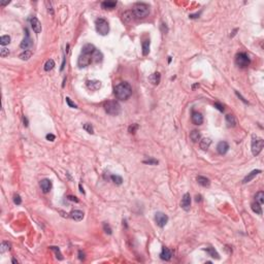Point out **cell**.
Returning a JSON list of instances; mask_svg holds the SVG:
<instances>
[{
  "instance_id": "cell-20",
  "label": "cell",
  "mask_w": 264,
  "mask_h": 264,
  "mask_svg": "<svg viewBox=\"0 0 264 264\" xmlns=\"http://www.w3.org/2000/svg\"><path fill=\"white\" fill-rule=\"evenodd\" d=\"M134 18L135 17H134V14L132 11H127L123 14V21H124L125 23H130V22L133 21Z\"/></svg>"
},
{
  "instance_id": "cell-31",
  "label": "cell",
  "mask_w": 264,
  "mask_h": 264,
  "mask_svg": "<svg viewBox=\"0 0 264 264\" xmlns=\"http://www.w3.org/2000/svg\"><path fill=\"white\" fill-rule=\"evenodd\" d=\"M150 52V40H144L142 42V54L144 56H147Z\"/></svg>"
},
{
  "instance_id": "cell-41",
  "label": "cell",
  "mask_w": 264,
  "mask_h": 264,
  "mask_svg": "<svg viewBox=\"0 0 264 264\" xmlns=\"http://www.w3.org/2000/svg\"><path fill=\"white\" fill-rule=\"evenodd\" d=\"M66 102H67V104L70 106V107H72V108H78V105H76L75 103H73V102H72L71 100H70V98H69V97H66Z\"/></svg>"
},
{
  "instance_id": "cell-14",
  "label": "cell",
  "mask_w": 264,
  "mask_h": 264,
  "mask_svg": "<svg viewBox=\"0 0 264 264\" xmlns=\"http://www.w3.org/2000/svg\"><path fill=\"white\" fill-rule=\"evenodd\" d=\"M70 218L76 222H80L84 219V213L82 211H78V209H75V211H72L70 213Z\"/></svg>"
},
{
  "instance_id": "cell-3",
  "label": "cell",
  "mask_w": 264,
  "mask_h": 264,
  "mask_svg": "<svg viewBox=\"0 0 264 264\" xmlns=\"http://www.w3.org/2000/svg\"><path fill=\"white\" fill-rule=\"evenodd\" d=\"M103 107L104 110L110 116H118L121 112V105L117 101H114V100L104 102Z\"/></svg>"
},
{
  "instance_id": "cell-29",
  "label": "cell",
  "mask_w": 264,
  "mask_h": 264,
  "mask_svg": "<svg viewBox=\"0 0 264 264\" xmlns=\"http://www.w3.org/2000/svg\"><path fill=\"white\" fill-rule=\"evenodd\" d=\"M251 207L252 209H253L254 213H256L257 215H262V207H261V204H259L258 202H254L251 204Z\"/></svg>"
},
{
  "instance_id": "cell-27",
  "label": "cell",
  "mask_w": 264,
  "mask_h": 264,
  "mask_svg": "<svg viewBox=\"0 0 264 264\" xmlns=\"http://www.w3.org/2000/svg\"><path fill=\"white\" fill-rule=\"evenodd\" d=\"M226 123L228 127H235L236 126V120H235L234 116L232 115H227L226 116Z\"/></svg>"
},
{
  "instance_id": "cell-2",
  "label": "cell",
  "mask_w": 264,
  "mask_h": 264,
  "mask_svg": "<svg viewBox=\"0 0 264 264\" xmlns=\"http://www.w3.org/2000/svg\"><path fill=\"white\" fill-rule=\"evenodd\" d=\"M136 19H144L150 14V6L146 3H136L132 9Z\"/></svg>"
},
{
  "instance_id": "cell-33",
  "label": "cell",
  "mask_w": 264,
  "mask_h": 264,
  "mask_svg": "<svg viewBox=\"0 0 264 264\" xmlns=\"http://www.w3.org/2000/svg\"><path fill=\"white\" fill-rule=\"evenodd\" d=\"M255 199H256V202H258L259 204H263V202H264V193H263V191H259V192L255 195Z\"/></svg>"
},
{
  "instance_id": "cell-49",
  "label": "cell",
  "mask_w": 264,
  "mask_h": 264,
  "mask_svg": "<svg viewBox=\"0 0 264 264\" xmlns=\"http://www.w3.org/2000/svg\"><path fill=\"white\" fill-rule=\"evenodd\" d=\"M195 200H196L197 202H198V201H201V196H200V195H197V196H196V199H195Z\"/></svg>"
},
{
  "instance_id": "cell-30",
  "label": "cell",
  "mask_w": 264,
  "mask_h": 264,
  "mask_svg": "<svg viewBox=\"0 0 264 264\" xmlns=\"http://www.w3.org/2000/svg\"><path fill=\"white\" fill-rule=\"evenodd\" d=\"M32 56V52L29 51V50H27V51H24L23 53L20 54V59L21 60H24V61H27V60H29L30 58H31Z\"/></svg>"
},
{
  "instance_id": "cell-44",
  "label": "cell",
  "mask_w": 264,
  "mask_h": 264,
  "mask_svg": "<svg viewBox=\"0 0 264 264\" xmlns=\"http://www.w3.org/2000/svg\"><path fill=\"white\" fill-rule=\"evenodd\" d=\"M137 128H138V125L137 124H133L132 126L129 127V132H130V133H134Z\"/></svg>"
},
{
  "instance_id": "cell-51",
  "label": "cell",
  "mask_w": 264,
  "mask_h": 264,
  "mask_svg": "<svg viewBox=\"0 0 264 264\" xmlns=\"http://www.w3.org/2000/svg\"><path fill=\"white\" fill-rule=\"evenodd\" d=\"M80 192L84 193V194H85V191H84V189L82 188V185H80Z\"/></svg>"
},
{
  "instance_id": "cell-8",
  "label": "cell",
  "mask_w": 264,
  "mask_h": 264,
  "mask_svg": "<svg viewBox=\"0 0 264 264\" xmlns=\"http://www.w3.org/2000/svg\"><path fill=\"white\" fill-rule=\"evenodd\" d=\"M155 221H156L157 225H158L159 227H164L165 225L167 224V222H168V217H167V215H165L164 213L158 211V213H156V215H155Z\"/></svg>"
},
{
  "instance_id": "cell-35",
  "label": "cell",
  "mask_w": 264,
  "mask_h": 264,
  "mask_svg": "<svg viewBox=\"0 0 264 264\" xmlns=\"http://www.w3.org/2000/svg\"><path fill=\"white\" fill-rule=\"evenodd\" d=\"M110 179H112V182H114L115 184H117V185H121V184H122V182H123L122 176H120V175H115V174H112V176H110Z\"/></svg>"
},
{
  "instance_id": "cell-45",
  "label": "cell",
  "mask_w": 264,
  "mask_h": 264,
  "mask_svg": "<svg viewBox=\"0 0 264 264\" xmlns=\"http://www.w3.org/2000/svg\"><path fill=\"white\" fill-rule=\"evenodd\" d=\"M215 107L217 108V110H219L220 112H224V107H223L222 104L219 103V102H216V103H215Z\"/></svg>"
},
{
  "instance_id": "cell-43",
  "label": "cell",
  "mask_w": 264,
  "mask_h": 264,
  "mask_svg": "<svg viewBox=\"0 0 264 264\" xmlns=\"http://www.w3.org/2000/svg\"><path fill=\"white\" fill-rule=\"evenodd\" d=\"M103 229H104V231H105L106 233H108V234H112V229H110V225H108V224L104 223V224H103Z\"/></svg>"
},
{
  "instance_id": "cell-22",
  "label": "cell",
  "mask_w": 264,
  "mask_h": 264,
  "mask_svg": "<svg viewBox=\"0 0 264 264\" xmlns=\"http://www.w3.org/2000/svg\"><path fill=\"white\" fill-rule=\"evenodd\" d=\"M211 144V140L209 139V138H203V139H201L200 142H199V147H200L201 150L206 151L207 149L209 148Z\"/></svg>"
},
{
  "instance_id": "cell-24",
  "label": "cell",
  "mask_w": 264,
  "mask_h": 264,
  "mask_svg": "<svg viewBox=\"0 0 264 264\" xmlns=\"http://www.w3.org/2000/svg\"><path fill=\"white\" fill-rule=\"evenodd\" d=\"M117 6L116 1H103L101 3V7L103 9H114Z\"/></svg>"
},
{
  "instance_id": "cell-5",
  "label": "cell",
  "mask_w": 264,
  "mask_h": 264,
  "mask_svg": "<svg viewBox=\"0 0 264 264\" xmlns=\"http://www.w3.org/2000/svg\"><path fill=\"white\" fill-rule=\"evenodd\" d=\"M264 147V140L262 138H259L257 136L253 135L252 138V153L254 156H257L261 153L262 149Z\"/></svg>"
},
{
  "instance_id": "cell-9",
  "label": "cell",
  "mask_w": 264,
  "mask_h": 264,
  "mask_svg": "<svg viewBox=\"0 0 264 264\" xmlns=\"http://www.w3.org/2000/svg\"><path fill=\"white\" fill-rule=\"evenodd\" d=\"M32 45H33L32 39L30 38L29 33H28V30H26V37L24 38L23 41L21 42L20 48H21V49H23V50H25V51H27L28 49H30V48L32 47Z\"/></svg>"
},
{
  "instance_id": "cell-26",
  "label": "cell",
  "mask_w": 264,
  "mask_h": 264,
  "mask_svg": "<svg viewBox=\"0 0 264 264\" xmlns=\"http://www.w3.org/2000/svg\"><path fill=\"white\" fill-rule=\"evenodd\" d=\"M190 138H191V140H192L193 142H198L199 140H200V138H201L200 132L197 131V130H193L192 132L190 133Z\"/></svg>"
},
{
  "instance_id": "cell-21",
  "label": "cell",
  "mask_w": 264,
  "mask_h": 264,
  "mask_svg": "<svg viewBox=\"0 0 264 264\" xmlns=\"http://www.w3.org/2000/svg\"><path fill=\"white\" fill-rule=\"evenodd\" d=\"M160 80H161V75L159 72H155V73L151 74L149 76V80H150V83L152 85H158L160 83Z\"/></svg>"
},
{
  "instance_id": "cell-42",
  "label": "cell",
  "mask_w": 264,
  "mask_h": 264,
  "mask_svg": "<svg viewBox=\"0 0 264 264\" xmlns=\"http://www.w3.org/2000/svg\"><path fill=\"white\" fill-rule=\"evenodd\" d=\"M14 202H15L17 205L21 204V203H22V199H21V197H20V195H16V196L14 197Z\"/></svg>"
},
{
  "instance_id": "cell-34",
  "label": "cell",
  "mask_w": 264,
  "mask_h": 264,
  "mask_svg": "<svg viewBox=\"0 0 264 264\" xmlns=\"http://www.w3.org/2000/svg\"><path fill=\"white\" fill-rule=\"evenodd\" d=\"M9 42H11V37H9V35L1 36V38H0V43H1V46H6V45H9Z\"/></svg>"
},
{
  "instance_id": "cell-17",
  "label": "cell",
  "mask_w": 264,
  "mask_h": 264,
  "mask_svg": "<svg viewBox=\"0 0 264 264\" xmlns=\"http://www.w3.org/2000/svg\"><path fill=\"white\" fill-rule=\"evenodd\" d=\"M87 87L92 91H96L101 87V83L99 80H88L87 82Z\"/></svg>"
},
{
  "instance_id": "cell-7",
  "label": "cell",
  "mask_w": 264,
  "mask_h": 264,
  "mask_svg": "<svg viewBox=\"0 0 264 264\" xmlns=\"http://www.w3.org/2000/svg\"><path fill=\"white\" fill-rule=\"evenodd\" d=\"M92 63V55H87V54H82L78 57V67H87L88 65Z\"/></svg>"
},
{
  "instance_id": "cell-11",
  "label": "cell",
  "mask_w": 264,
  "mask_h": 264,
  "mask_svg": "<svg viewBox=\"0 0 264 264\" xmlns=\"http://www.w3.org/2000/svg\"><path fill=\"white\" fill-rule=\"evenodd\" d=\"M31 27L35 33L38 34L41 32V23H40L39 20H38L36 17L31 18Z\"/></svg>"
},
{
  "instance_id": "cell-6",
  "label": "cell",
  "mask_w": 264,
  "mask_h": 264,
  "mask_svg": "<svg viewBox=\"0 0 264 264\" xmlns=\"http://www.w3.org/2000/svg\"><path fill=\"white\" fill-rule=\"evenodd\" d=\"M250 58L245 53H239L235 56V64L241 68H245L250 65Z\"/></svg>"
},
{
  "instance_id": "cell-50",
  "label": "cell",
  "mask_w": 264,
  "mask_h": 264,
  "mask_svg": "<svg viewBox=\"0 0 264 264\" xmlns=\"http://www.w3.org/2000/svg\"><path fill=\"white\" fill-rule=\"evenodd\" d=\"M24 125H25V126H28V121L26 118H24Z\"/></svg>"
},
{
  "instance_id": "cell-4",
  "label": "cell",
  "mask_w": 264,
  "mask_h": 264,
  "mask_svg": "<svg viewBox=\"0 0 264 264\" xmlns=\"http://www.w3.org/2000/svg\"><path fill=\"white\" fill-rule=\"evenodd\" d=\"M95 26L96 31L100 35H106L110 32V25H108V22L105 19H102V18L97 19L95 22Z\"/></svg>"
},
{
  "instance_id": "cell-28",
  "label": "cell",
  "mask_w": 264,
  "mask_h": 264,
  "mask_svg": "<svg viewBox=\"0 0 264 264\" xmlns=\"http://www.w3.org/2000/svg\"><path fill=\"white\" fill-rule=\"evenodd\" d=\"M204 251L206 252V253L208 254V255L211 256V257L216 258V259H220V256H219V254H218V252L216 251V250L213 249V248H211V247L206 248V249H205Z\"/></svg>"
},
{
  "instance_id": "cell-46",
  "label": "cell",
  "mask_w": 264,
  "mask_h": 264,
  "mask_svg": "<svg viewBox=\"0 0 264 264\" xmlns=\"http://www.w3.org/2000/svg\"><path fill=\"white\" fill-rule=\"evenodd\" d=\"M55 138H56V136L54 135V134H48L47 135V139L50 140V142H54Z\"/></svg>"
},
{
  "instance_id": "cell-12",
  "label": "cell",
  "mask_w": 264,
  "mask_h": 264,
  "mask_svg": "<svg viewBox=\"0 0 264 264\" xmlns=\"http://www.w3.org/2000/svg\"><path fill=\"white\" fill-rule=\"evenodd\" d=\"M229 150V144L226 142H220L217 146V151L220 155H225Z\"/></svg>"
},
{
  "instance_id": "cell-36",
  "label": "cell",
  "mask_w": 264,
  "mask_h": 264,
  "mask_svg": "<svg viewBox=\"0 0 264 264\" xmlns=\"http://www.w3.org/2000/svg\"><path fill=\"white\" fill-rule=\"evenodd\" d=\"M11 250V245H9V243H6V241H3L2 243H1V248H0V252L1 253H4V252H7Z\"/></svg>"
},
{
  "instance_id": "cell-15",
  "label": "cell",
  "mask_w": 264,
  "mask_h": 264,
  "mask_svg": "<svg viewBox=\"0 0 264 264\" xmlns=\"http://www.w3.org/2000/svg\"><path fill=\"white\" fill-rule=\"evenodd\" d=\"M192 122L195 125H201L203 123V117L200 112H192Z\"/></svg>"
},
{
  "instance_id": "cell-25",
  "label": "cell",
  "mask_w": 264,
  "mask_h": 264,
  "mask_svg": "<svg viewBox=\"0 0 264 264\" xmlns=\"http://www.w3.org/2000/svg\"><path fill=\"white\" fill-rule=\"evenodd\" d=\"M102 58H103V56H102V54L100 53L98 50H96V51L94 52L93 54H92V62H95V63L101 62L102 61Z\"/></svg>"
},
{
  "instance_id": "cell-32",
  "label": "cell",
  "mask_w": 264,
  "mask_h": 264,
  "mask_svg": "<svg viewBox=\"0 0 264 264\" xmlns=\"http://www.w3.org/2000/svg\"><path fill=\"white\" fill-rule=\"evenodd\" d=\"M54 67H55V61H54L53 59H50V60H48V61L46 62V64H45V70L46 71H50V70H52Z\"/></svg>"
},
{
  "instance_id": "cell-37",
  "label": "cell",
  "mask_w": 264,
  "mask_h": 264,
  "mask_svg": "<svg viewBox=\"0 0 264 264\" xmlns=\"http://www.w3.org/2000/svg\"><path fill=\"white\" fill-rule=\"evenodd\" d=\"M84 129L88 132V133H91L93 134L94 133V130H93V127H92L91 124H89V123H87V124L84 125Z\"/></svg>"
},
{
  "instance_id": "cell-10",
  "label": "cell",
  "mask_w": 264,
  "mask_h": 264,
  "mask_svg": "<svg viewBox=\"0 0 264 264\" xmlns=\"http://www.w3.org/2000/svg\"><path fill=\"white\" fill-rule=\"evenodd\" d=\"M181 206H182L183 209H185L186 211H188L191 207V196L189 193H186V194L183 196L182 198V202H181Z\"/></svg>"
},
{
  "instance_id": "cell-16",
  "label": "cell",
  "mask_w": 264,
  "mask_h": 264,
  "mask_svg": "<svg viewBox=\"0 0 264 264\" xmlns=\"http://www.w3.org/2000/svg\"><path fill=\"white\" fill-rule=\"evenodd\" d=\"M171 257H172V253H171L170 250H169L168 248H163L162 252H161V254H160L161 259L165 260V261H169V260L171 259Z\"/></svg>"
},
{
  "instance_id": "cell-13",
  "label": "cell",
  "mask_w": 264,
  "mask_h": 264,
  "mask_svg": "<svg viewBox=\"0 0 264 264\" xmlns=\"http://www.w3.org/2000/svg\"><path fill=\"white\" fill-rule=\"evenodd\" d=\"M40 188H41L42 192L43 193H48L50 192V190L52 189V182L48 179H45L40 182Z\"/></svg>"
},
{
  "instance_id": "cell-47",
  "label": "cell",
  "mask_w": 264,
  "mask_h": 264,
  "mask_svg": "<svg viewBox=\"0 0 264 264\" xmlns=\"http://www.w3.org/2000/svg\"><path fill=\"white\" fill-rule=\"evenodd\" d=\"M67 198L69 199V200H71V201H74V202H78V199L76 198L75 196H72V195H69V196H68Z\"/></svg>"
},
{
  "instance_id": "cell-1",
  "label": "cell",
  "mask_w": 264,
  "mask_h": 264,
  "mask_svg": "<svg viewBox=\"0 0 264 264\" xmlns=\"http://www.w3.org/2000/svg\"><path fill=\"white\" fill-rule=\"evenodd\" d=\"M132 94V88L129 83L123 82L115 87V96L119 100H127Z\"/></svg>"
},
{
  "instance_id": "cell-48",
  "label": "cell",
  "mask_w": 264,
  "mask_h": 264,
  "mask_svg": "<svg viewBox=\"0 0 264 264\" xmlns=\"http://www.w3.org/2000/svg\"><path fill=\"white\" fill-rule=\"evenodd\" d=\"M78 255H80V256H78V258H80V260H84L85 259V255H84V253H82V251L78 252Z\"/></svg>"
},
{
  "instance_id": "cell-38",
  "label": "cell",
  "mask_w": 264,
  "mask_h": 264,
  "mask_svg": "<svg viewBox=\"0 0 264 264\" xmlns=\"http://www.w3.org/2000/svg\"><path fill=\"white\" fill-rule=\"evenodd\" d=\"M50 248H51V249L53 250V251H55V253H56V255H57V258H58V259H59V260H62V259H63L61 252H60V250L58 249L57 247H50Z\"/></svg>"
},
{
  "instance_id": "cell-53",
  "label": "cell",
  "mask_w": 264,
  "mask_h": 264,
  "mask_svg": "<svg viewBox=\"0 0 264 264\" xmlns=\"http://www.w3.org/2000/svg\"><path fill=\"white\" fill-rule=\"evenodd\" d=\"M13 263H18V261L16 259H13Z\"/></svg>"
},
{
  "instance_id": "cell-39",
  "label": "cell",
  "mask_w": 264,
  "mask_h": 264,
  "mask_svg": "<svg viewBox=\"0 0 264 264\" xmlns=\"http://www.w3.org/2000/svg\"><path fill=\"white\" fill-rule=\"evenodd\" d=\"M9 49H6V48H2V49H1V52H0V56H1V57H6V56H9Z\"/></svg>"
},
{
  "instance_id": "cell-19",
  "label": "cell",
  "mask_w": 264,
  "mask_h": 264,
  "mask_svg": "<svg viewBox=\"0 0 264 264\" xmlns=\"http://www.w3.org/2000/svg\"><path fill=\"white\" fill-rule=\"evenodd\" d=\"M260 172H261V170H260V169H255V170H253V171H252V172H250L249 174H248L247 176H245V178L243 179V184H247V183L251 182V181L253 180L254 178H255L256 175L259 174Z\"/></svg>"
},
{
  "instance_id": "cell-23",
  "label": "cell",
  "mask_w": 264,
  "mask_h": 264,
  "mask_svg": "<svg viewBox=\"0 0 264 264\" xmlns=\"http://www.w3.org/2000/svg\"><path fill=\"white\" fill-rule=\"evenodd\" d=\"M196 180L198 182V184L203 187H209V185H211V182H209L208 179L205 178V176H202V175H198Z\"/></svg>"
},
{
  "instance_id": "cell-40",
  "label": "cell",
  "mask_w": 264,
  "mask_h": 264,
  "mask_svg": "<svg viewBox=\"0 0 264 264\" xmlns=\"http://www.w3.org/2000/svg\"><path fill=\"white\" fill-rule=\"evenodd\" d=\"M144 164H150V165H157L158 164V161L155 160V159H149V160H144Z\"/></svg>"
},
{
  "instance_id": "cell-52",
  "label": "cell",
  "mask_w": 264,
  "mask_h": 264,
  "mask_svg": "<svg viewBox=\"0 0 264 264\" xmlns=\"http://www.w3.org/2000/svg\"><path fill=\"white\" fill-rule=\"evenodd\" d=\"M6 4H9V1H6V2H2V3H1V5H2V6H4V5H6Z\"/></svg>"
},
{
  "instance_id": "cell-18",
  "label": "cell",
  "mask_w": 264,
  "mask_h": 264,
  "mask_svg": "<svg viewBox=\"0 0 264 264\" xmlns=\"http://www.w3.org/2000/svg\"><path fill=\"white\" fill-rule=\"evenodd\" d=\"M96 51L95 47L91 43H88V45H85L82 49V54H87V55H92L94 52Z\"/></svg>"
}]
</instances>
